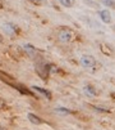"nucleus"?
<instances>
[{
    "label": "nucleus",
    "mask_w": 115,
    "mask_h": 130,
    "mask_svg": "<svg viewBox=\"0 0 115 130\" xmlns=\"http://www.w3.org/2000/svg\"><path fill=\"white\" fill-rule=\"evenodd\" d=\"M58 37H59V40L63 41V42H70L76 39V34L70 28H62L59 32H58Z\"/></svg>",
    "instance_id": "obj_1"
},
{
    "label": "nucleus",
    "mask_w": 115,
    "mask_h": 130,
    "mask_svg": "<svg viewBox=\"0 0 115 130\" xmlns=\"http://www.w3.org/2000/svg\"><path fill=\"white\" fill-rule=\"evenodd\" d=\"M8 52H9L10 57L13 59H22L23 58V50L19 47H17V45H12Z\"/></svg>",
    "instance_id": "obj_2"
},
{
    "label": "nucleus",
    "mask_w": 115,
    "mask_h": 130,
    "mask_svg": "<svg viewBox=\"0 0 115 130\" xmlns=\"http://www.w3.org/2000/svg\"><path fill=\"white\" fill-rule=\"evenodd\" d=\"M80 64L83 67H94L96 64V59L94 56H90V54H86L80 58Z\"/></svg>",
    "instance_id": "obj_3"
},
{
    "label": "nucleus",
    "mask_w": 115,
    "mask_h": 130,
    "mask_svg": "<svg viewBox=\"0 0 115 130\" xmlns=\"http://www.w3.org/2000/svg\"><path fill=\"white\" fill-rule=\"evenodd\" d=\"M100 18L104 23H110L111 22V14L108 9H104L100 12Z\"/></svg>",
    "instance_id": "obj_4"
},
{
    "label": "nucleus",
    "mask_w": 115,
    "mask_h": 130,
    "mask_svg": "<svg viewBox=\"0 0 115 130\" xmlns=\"http://www.w3.org/2000/svg\"><path fill=\"white\" fill-rule=\"evenodd\" d=\"M100 49H101V52L105 54V56H109V57H111L112 54H114V52H112V49L108 45V44H105V42H100Z\"/></svg>",
    "instance_id": "obj_5"
},
{
    "label": "nucleus",
    "mask_w": 115,
    "mask_h": 130,
    "mask_svg": "<svg viewBox=\"0 0 115 130\" xmlns=\"http://www.w3.org/2000/svg\"><path fill=\"white\" fill-rule=\"evenodd\" d=\"M4 27H5V31L8 32V34H10V35H14V34H17V32H19L18 26H16L13 23H6Z\"/></svg>",
    "instance_id": "obj_6"
},
{
    "label": "nucleus",
    "mask_w": 115,
    "mask_h": 130,
    "mask_svg": "<svg viewBox=\"0 0 115 130\" xmlns=\"http://www.w3.org/2000/svg\"><path fill=\"white\" fill-rule=\"evenodd\" d=\"M27 117H28L30 122H32L33 125H41L44 122L40 117H37L36 115H33V113H27Z\"/></svg>",
    "instance_id": "obj_7"
},
{
    "label": "nucleus",
    "mask_w": 115,
    "mask_h": 130,
    "mask_svg": "<svg viewBox=\"0 0 115 130\" xmlns=\"http://www.w3.org/2000/svg\"><path fill=\"white\" fill-rule=\"evenodd\" d=\"M32 89H33V90H36V92H37V93H40V94H42L44 97H46V98H48L49 101L51 99V93H50V92H48L46 89L38 88V86H32Z\"/></svg>",
    "instance_id": "obj_8"
},
{
    "label": "nucleus",
    "mask_w": 115,
    "mask_h": 130,
    "mask_svg": "<svg viewBox=\"0 0 115 130\" xmlns=\"http://www.w3.org/2000/svg\"><path fill=\"white\" fill-rule=\"evenodd\" d=\"M60 4L65 8H72L74 5V0H59Z\"/></svg>",
    "instance_id": "obj_9"
},
{
    "label": "nucleus",
    "mask_w": 115,
    "mask_h": 130,
    "mask_svg": "<svg viewBox=\"0 0 115 130\" xmlns=\"http://www.w3.org/2000/svg\"><path fill=\"white\" fill-rule=\"evenodd\" d=\"M84 90H86V93H88V94H91V95H97L96 89L94 88V86H91V85H87L86 88H84Z\"/></svg>",
    "instance_id": "obj_10"
},
{
    "label": "nucleus",
    "mask_w": 115,
    "mask_h": 130,
    "mask_svg": "<svg viewBox=\"0 0 115 130\" xmlns=\"http://www.w3.org/2000/svg\"><path fill=\"white\" fill-rule=\"evenodd\" d=\"M104 4L106 7H109V8H111V9H115V2L114 0H104Z\"/></svg>",
    "instance_id": "obj_11"
},
{
    "label": "nucleus",
    "mask_w": 115,
    "mask_h": 130,
    "mask_svg": "<svg viewBox=\"0 0 115 130\" xmlns=\"http://www.w3.org/2000/svg\"><path fill=\"white\" fill-rule=\"evenodd\" d=\"M0 110H2V111L8 110V104H6V102L3 98H0Z\"/></svg>",
    "instance_id": "obj_12"
},
{
    "label": "nucleus",
    "mask_w": 115,
    "mask_h": 130,
    "mask_svg": "<svg viewBox=\"0 0 115 130\" xmlns=\"http://www.w3.org/2000/svg\"><path fill=\"white\" fill-rule=\"evenodd\" d=\"M55 111H56L58 113H62V115H69V113H70V111L66 110V108H56Z\"/></svg>",
    "instance_id": "obj_13"
},
{
    "label": "nucleus",
    "mask_w": 115,
    "mask_h": 130,
    "mask_svg": "<svg viewBox=\"0 0 115 130\" xmlns=\"http://www.w3.org/2000/svg\"><path fill=\"white\" fill-rule=\"evenodd\" d=\"M28 2L32 3L33 5H37V7H40V5L44 4V0H28Z\"/></svg>",
    "instance_id": "obj_14"
},
{
    "label": "nucleus",
    "mask_w": 115,
    "mask_h": 130,
    "mask_svg": "<svg viewBox=\"0 0 115 130\" xmlns=\"http://www.w3.org/2000/svg\"><path fill=\"white\" fill-rule=\"evenodd\" d=\"M3 41H4V37H3L2 34H0V44H3Z\"/></svg>",
    "instance_id": "obj_15"
},
{
    "label": "nucleus",
    "mask_w": 115,
    "mask_h": 130,
    "mask_svg": "<svg viewBox=\"0 0 115 130\" xmlns=\"http://www.w3.org/2000/svg\"><path fill=\"white\" fill-rule=\"evenodd\" d=\"M114 31H115V26H114Z\"/></svg>",
    "instance_id": "obj_16"
}]
</instances>
